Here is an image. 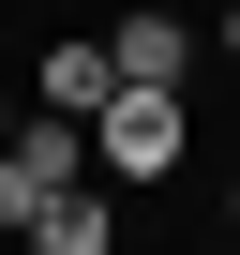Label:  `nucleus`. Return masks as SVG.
<instances>
[{
	"label": "nucleus",
	"mask_w": 240,
	"mask_h": 255,
	"mask_svg": "<svg viewBox=\"0 0 240 255\" xmlns=\"http://www.w3.org/2000/svg\"><path fill=\"white\" fill-rule=\"evenodd\" d=\"M60 180H90V135H75V120H15V150H0V225L30 240V210Z\"/></svg>",
	"instance_id": "nucleus-2"
},
{
	"label": "nucleus",
	"mask_w": 240,
	"mask_h": 255,
	"mask_svg": "<svg viewBox=\"0 0 240 255\" xmlns=\"http://www.w3.org/2000/svg\"><path fill=\"white\" fill-rule=\"evenodd\" d=\"M105 240H120V225H105V195H90V180H60V195L30 210V255H105Z\"/></svg>",
	"instance_id": "nucleus-5"
},
{
	"label": "nucleus",
	"mask_w": 240,
	"mask_h": 255,
	"mask_svg": "<svg viewBox=\"0 0 240 255\" xmlns=\"http://www.w3.org/2000/svg\"><path fill=\"white\" fill-rule=\"evenodd\" d=\"M225 60H240V0H225Z\"/></svg>",
	"instance_id": "nucleus-6"
},
{
	"label": "nucleus",
	"mask_w": 240,
	"mask_h": 255,
	"mask_svg": "<svg viewBox=\"0 0 240 255\" xmlns=\"http://www.w3.org/2000/svg\"><path fill=\"white\" fill-rule=\"evenodd\" d=\"M75 135L105 150V180H165V165H180V90H105Z\"/></svg>",
	"instance_id": "nucleus-1"
},
{
	"label": "nucleus",
	"mask_w": 240,
	"mask_h": 255,
	"mask_svg": "<svg viewBox=\"0 0 240 255\" xmlns=\"http://www.w3.org/2000/svg\"><path fill=\"white\" fill-rule=\"evenodd\" d=\"M105 90H120V60H105L90 30H75V45H45V120H90Z\"/></svg>",
	"instance_id": "nucleus-4"
},
{
	"label": "nucleus",
	"mask_w": 240,
	"mask_h": 255,
	"mask_svg": "<svg viewBox=\"0 0 240 255\" xmlns=\"http://www.w3.org/2000/svg\"><path fill=\"white\" fill-rule=\"evenodd\" d=\"M105 60H120V90H180L195 30H180V15H120V30H105Z\"/></svg>",
	"instance_id": "nucleus-3"
}]
</instances>
